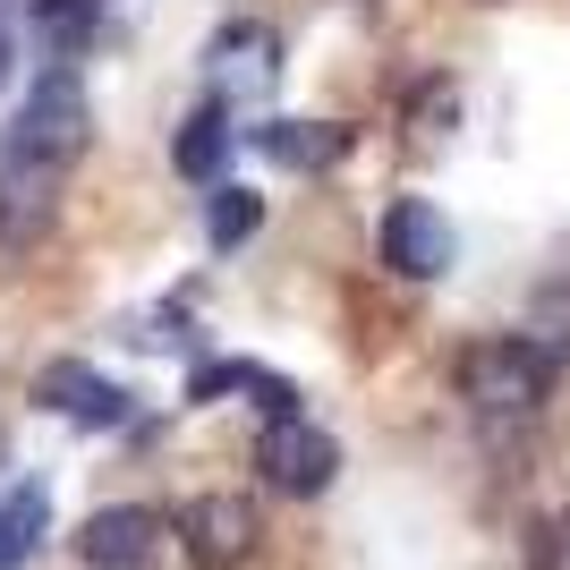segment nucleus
<instances>
[{"label":"nucleus","instance_id":"obj_15","mask_svg":"<svg viewBox=\"0 0 570 570\" xmlns=\"http://www.w3.org/2000/svg\"><path fill=\"white\" fill-rule=\"evenodd\" d=\"M537 350H553V357H570V289L553 282V289H537Z\"/></svg>","mask_w":570,"mask_h":570},{"label":"nucleus","instance_id":"obj_6","mask_svg":"<svg viewBox=\"0 0 570 570\" xmlns=\"http://www.w3.org/2000/svg\"><path fill=\"white\" fill-rule=\"evenodd\" d=\"M154 546H163V520L145 502H111L77 528V562L86 570H154Z\"/></svg>","mask_w":570,"mask_h":570},{"label":"nucleus","instance_id":"obj_12","mask_svg":"<svg viewBox=\"0 0 570 570\" xmlns=\"http://www.w3.org/2000/svg\"><path fill=\"white\" fill-rule=\"evenodd\" d=\"M26 26H35V35H43V51L69 69L77 51L102 35V0H35V9H26Z\"/></svg>","mask_w":570,"mask_h":570},{"label":"nucleus","instance_id":"obj_7","mask_svg":"<svg viewBox=\"0 0 570 570\" xmlns=\"http://www.w3.org/2000/svg\"><path fill=\"white\" fill-rule=\"evenodd\" d=\"M383 264H392L401 282H434V273L452 264V222L434 214L426 196H401V205L383 214Z\"/></svg>","mask_w":570,"mask_h":570},{"label":"nucleus","instance_id":"obj_17","mask_svg":"<svg viewBox=\"0 0 570 570\" xmlns=\"http://www.w3.org/2000/svg\"><path fill=\"white\" fill-rule=\"evenodd\" d=\"M256 366L247 357H214V366H188V401H222V392H247Z\"/></svg>","mask_w":570,"mask_h":570},{"label":"nucleus","instance_id":"obj_10","mask_svg":"<svg viewBox=\"0 0 570 570\" xmlns=\"http://www.w3.org/2000/svg\"><path fill=\"white\" fill-rule=\"evenodd\" d=\"M264 163H289V170H333L350 154V128L341 119H264L256 128Z\"/></svg>","mask_w":570,"mask_h":570},{"label":"nucleus","instance_id":"obj_8","mask_svg":"<svg viewBox=\"0 0 570 570\" xmlns=\"http://www.w3.org/2000/svg\"><path fill=\"white\" fill-rule=\"evenodd\" d=\"M35 401L77 417V426H128V392L111 375H95L86 357H51L43 375H35Z\"/></svg>","mask_w":570,"mask_h":570},{"label":"nucleus","instance_id":"obj_3","mask_svg":"<svg viewBox=\"0 0 570 570\" xmlns=\"http://www.w3.org/2000/svg\"><path fill=\"white\" fill-rule=\"evenodd\" d=\"M256 469H264V485H282V494H324L333 469H341V443L289 409V417H273V426L256 434Z\"/></svg>","mask_w":570,"mask_h":570},{"label":"nucleus","instance_id":"obj_18","mask_svg":"<svg viewBox=\"0 0 570 570\" xmlns=\"http://www.w3.org/2000/svg\"><path fill=\"white\" fill-rule=\"evenodd\" d=\"M9 60H18V18H9V0H0V95H9Z\"/></svg>","mask_w":570,"mask_h":570},{"label":"nucleus","instance_id":"obj_2","mask_svg":"<svg viewBox=\"0 0 570 570\" xmlns=\"http://www.w3.org/2000/svg\"><path fill=\"white\" fill-rule=\"evenodd\" d=\"M86 137H95V111H86L77 69H43V77H35V95L18 102V119H9V154L69 170L77 154H86Z\"/></svg>","mask_w":570,"mask_h":570},{"label":"nucleus","instance_id":"obj_1","mask_svg":"<svg viewBox=\"0 0 570 570\" xmlns=\"http://www.w3.org/2000/svg\"><path fill=\"white\" fill-rule=\"evenodd\" d=\"M553 375H562V357L537 350V341H476V350L460 357V392H469V409L485 426L537 417V409L553 401Z\"/></svg>","mask_w":570,"mask_h":570},{"label":"nucleus","instance_id":"obj_16","mask_svg":"<svg viewBox=\"0 0 570 570\" xmlns=\"http://www.w3.org/2000/svg\"><path fill=\"white\" fill-rule=\"evenodd\" d=\"M528 570H570V511H546L528 528Z\"/></svg>","mask_w":570,"mask_h":570},{"label":"nucleus","instance_id":"obj_13","mask_svg":"<svg viewBox=\"0 0 570 570\" xmlns=\"http://www.w3.org/2000/svg\"><path fill=\"white\" fill-rule=\"evenodd\" d=\"M256 230H264V196H256V188H214V205H205V238H214L222 256H230V247H247Z\"/></svg>","mask_w":570,"mask_h":570},{"label":"nucleus","instance_id":"obj_11","mask_svg":"<svg viewBox=\"0 0 570 570\" xmlns=\"http://www.w3.org/2000/svg\"><path fill=\"white\" fill-rule=\"evenodd\" d=\"M222 154H230V102H196L188 128H179V145H170V170L188 179V188H222Z\"/></svg>","mask_w":570,"mask_h":570},{"label":"nucleus","instance_id":"obj_4","mask_svg":"<svg viewBox=\"0 0 570 570\" xmlns=\"http://www.w3.org/2000/svg\"><path fill=\"white\" fill-rule=\"evenodd\" d=\"M51 214H60V170L26 163V154H0V247L26 256L51 230Z\"/></svg>","mask_w":570,"mask_h":570},{"label":"nucleus","instance_id":"obj_5","mask_svg":"<svg viewBox=\"0 0 570 570\" xmlns=\"http://www.w3.org/2000/svg\"><path fill=\"white\" fill-rule=\"evenodd\" d=\"M179 537H188V553L205 570H238L256 553V502L247 494H196L179 511Z\"/></svg>","mask_w":570,"mask_h":570},{"label":"nucleus","instance_id":"obj_14","mask_svg":"<svg viewBox=\"0 0 570 570\" xmlns=\"http://www.w3.org/2000/svg\"><path fill=\"white\" fill-rule=\"evenodd\" d=\"M43 537V485H18V494L0 502V570H18Z\"/></svg>","mask_w":570,"mask_h":570},{"label":"nucleus","instance_id":"obj_9","mask_svg":"<svg viewBox=\"0 0 570 570\" xmlns=\"http://www.w3.org/2000/svg\"><path fill=\"white\" fill-rule=\"evenodd\" d=\"M273 69H282V43H273L256 18H230V26L214 35V51H205L214 102H230V95H264V86H273Z\"/></svg>","mask_w":570,"mask_h":570}]
</instances>
